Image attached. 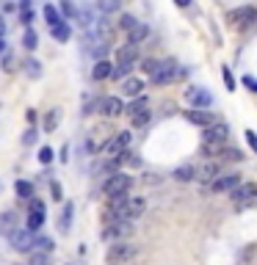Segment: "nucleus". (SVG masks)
I'll return each instance as SVG.
<instances>
[{"label": "nucleus", "instance_id": "1", "mask_svg": "<svg viewBox=\"0 0 257 265\" xmlns=\"http://www.w3.org/2000/svg\"><path fill=\"white\" fill-rule=\"evenodd\" d=\"M133 185V177L125 174V171H116L114 177H108L105 185H102V194L108 196V199H116V196H125L127 191H130Z\"/></svg>", "mask_w": 257, "mask_h": 265}, {"label": "nucleus", "instance_id": "49", "mask_svg": "<svg viewBox=\"0 0 257 265\" xmlns=\"http://www.w3.org/2000/svg\"><path fill=\"white\" fill-rule=\"evenodd\" d=\"M0 194H3V183H0Z\"/></svg>", "mask_w": 257, "mask_h": 265}, {"label": "nucleus", "instance_id": "24", "mask_svg": "<svg viewBox=\"0 0 257 265\" xmlns=\"http://www.w3.org/2000/svg\"><path fill=\"white\" fill-rule=\"evenodd\" d=\"M36 44H39V33H36L33 28H25V33H22V47H25V50H36Z\"/></svg>", "mask_w": 257, "mask_h": 265}, {"label": "nucleus", "instance_id": "34", "mask_svg": "<svg viewBox=\"0 0 257 265\" xmlns=\"http://www.w3.org/2000/svg\"><path fill=\"white\" fill-rule=\"evenodd\" d=\"M155 66H158V61H155V58H144L138 69H141V72H147V75H152V72H155Z\"/></svg>", "mask_w": 257, "mask_h": 265}, {"label": "nucleus", "instance_id": "3", "mask_svg": "<svg viewBox=\"0 0 257 265\" xmlns=\"http://www.w3.org/2000/svg\"><path fill=\"white\" fill-rule=\"evenodd\" d=\"M255 196H257V185L255 183H241L238 188H233L235 210H246V207H252L255 205Z\"/></svg>", "mask_w": 257, "mask_h": 265}, {"label": "nucleus", "instance_id": "5", "mask_svg": "<svg viewBox=\"0 0 257 265\" xmlns=\"http://www.w3.org/2000/svg\"><path fill=\"white\" fill-rule=\"evenodd\" d=\"M186 100H188V105H191L194 111H205V108L213 105V97H210V91H208V88H202V86L186 88Z\"/></svg>", "mask_w": 257, "mask_h": 265}, {"label": "nucleus", "instance_id": "30", "mask_svg": "<svg viewBox=\"0 0 257 265\" xmlns=\"http://www.w3.org/2000/svg\"><path fill=\"white\" fill-rule=\"evenodd\" d=\"M25 72H28V77H39L42 75V64H39L36 58H28L25 61Z\"/></svg>", "mask_w": 257, "mask_h": 265}, {"label": "nucleus", "instance_id": "10", "mask_svg": "<svg viewBox=\"0 0 257 265\" xmlns=\"http://www.w3.org/2000/svg\"><path fill=\"white\" fill-rule=\"evenodd\" d=\"M257 11L252 6H244V8H235L233 14H230V19H233V25H238V28H249L252 22H255Z\"/></svg>", "mask_w": 257, "mask_h": 265}, {"label": "nucleus", "instance_id": "20", "mask_svg": "<svg viewBox=\"0 0 257 265\" xmlns=\"http://www.w3.org/2000/svg\"><path fill=\"white\" fill-rule=\"evenodd\" d=\"M127 232H130V224L119 221V224H111L108 230H102V238H105V241H111V238H125Z\"/></svg>", "mask_w": 257, "mask_h": 265}, {"label": "nucleus", "instance_id": "36", "mask_svg": "<svg viewBox=\"0 0 257 265\" xmlns=\"http://www.w3.org/2000/svg\"><path fill=\"white\" fill-rule=\"evenodd\" d=\"M39 160H42V163H50V160H53V149L42 147V149H39Z\"/></svg>", "mask_w": 257, "mask_h": 265}, {"label": "nucleus", "instance_id": "31", "mask_svg": "<svg viewBox=\"0 0 257 265\" xmlns=\"http://www.w3.org/2000/svg\"><path fill=\"white\" fill-rule=\"evenodd\" d=\"M147 108H150V105H147V100H136V102H133V105H127V108H125V113L133 119V116H136V113L147 111Z\"/></svg>", "mask_w": 257, "mask_h": 265}, {"label": "nucleus", "instance_id": "4", "mask_svg": "<svg viewBox=\"0 0 257 265\" xmlns=\"http://www.w3.org/2000/svg\"><path fill=\"white\" fill-rule=\"evenodd\" d=\"M133 61H136V47L133 44L119 47V53H116V69H111V77H125L133 69Z\"/></svg>", "mask_w": 257, "mask_h": 265}, {"label": "nucleus", "instance_id": "11", "mask_svg": "<svg viewBox=\"0 0 257 265\" xmlns=\"http://www.w3.org/2000/svg\"><path fill=\"white\" fill-rule=\"evenodd\" d=\"M241 185V174H222V177H216L213 183H210V191H233Z\"/></svg>", "mask_w": 257, "mask_h": 265}, {"label": "nucleus", "instance_id": "46", "mask_svg": "<svg viewBox=\"0 0 257 265\" xmlns=\"http://www.w3.org/2000/svg\"><path fill=\"white\" fill-rule=\"evenodd\" d=\"M246 144H249L252 149L257 147V138H255V133H252V130H246Z\"/></svg>", "mask_w": 257, "mask_h": 265}, {"label": "nucleus", "instance_id": "47", "mask_svg": "<svg viewBox=\"0 0 257 265\" xmlns=\"http://www.w3.org/2000/svg\"><path fill=\"white\" fill-rule=\"evenodd\" d=\"M3 33H6V22H3V17H0V39H3Z\"/></svg>", "mask_w": 257, "mask_h": 265}, {"label": "nucleus", "instance_id": "17", "mask_svg": "<svg viewBox=\"0 0 257 265\" xmlns=\"http://www.w3.org/2000/svg\"><path fill=\"white\" fill-rule=\"evenodd\" d=\"M147 210V199L144 196H127V218H136Z\"/></svg>", "mask_w": 257, "mask_h": 265}, {"label": "nucleus", "instance_id": "44", "mask_svg": "<svg viewBox=\"0 0 257 265\" xmlns=\"http://www.w3.org/2000/svg\"><path fill=\"white\" fill-rule=\"evenodd\" d=\"M33 141H36V130H28V133L22 136V144H25V147H30Z\"/></svg>", "mask_w": 257, "mask_h": 265}, {"label": "nucleus", "instance_id": "43", "mask_svg": "<svg viewBox=\"0 0 257 265\" xmlns=\"http://www.w3.org/2000/svg\"><path fill=\"white\" fill-rule=\"evenodd\" d=\"M47 254H33V260H30V265H47Z\"/></svg>", "mask_w": 257, "mask_h": 265}, {"label": "nucleus", "instance_id": "7", "mask_svg": "<svg viewBox=\"0 0 257 265\" xmlns=\"http://www.w3.org/2000/svg\"><path fill=\"white\" fill-rule=\"evenodd\" d=\"M150 77H152L155 86H166V83H172L174 77H177V64H174V61H161Z\"/></svg>", "mask_w": 257, "mask_h": 265}, {"label": "nucleus", "instance_id": "37", "mask_svg": "<svg viewBox=\"0 0 257 265\" xmlns=\"http://www.w3.org/2000/svg\"><path fill=\"white\" fill-rule=\"evenodd\" d=\"M224 83H227L230 91H235V77H233V72H230L227 66H224Z\"/></svg>", "mask_w": 257, "mask_h": 265}, {"label": "nucleus", "instance_id": "29", "mask_svg": "<svg viewBox=\"0 0 257 265\" xmlns=\"http://www.w3.org/2000/svg\"><path fill=\"white\" fill-rule=\"evenodd\" d=\"M150 119H152V113H150V108H147V111L136 113L130 122H133V127H147V124H150Z\"/></svg>", "mask_w": 257, "mask_h": 265}, {"label": "nucleus", "instance_id": "35", "mask_svg": "<svg viewBox=\"0 0 257 265\" xmlns=\"http://www.w3.org/2000/svg\"><path fill=\"white\" fill-rule=\"evenodd\" d=\"M33 243L39 249H44V252H50V249H53V241H50V238H33Z\"/></svg>", "mask_w": 257, "mask_h": 265}, {"label": "nucleus", "instance_id": "33", "mask_svg": "<svg viewBox=\"0 0 257 265\" xmlns=\"http://www.w3.org/2000/svg\"><path fill=\"white\" fill-rule=\"evenodd\" d=\"M136 22H138V19L133 17V14H122V17H119V28H122V30H130Z\"/></svg>", "mask_w": 257, "mask_h": 265}, {"label": "nucleus", "instance_id": "28", "mask_svg": "<svg viewBox=\"0 0 257 265\" xmlns=\"http://www.w3.org/2000/svg\"><path fill=\"white\" fill-rule=\"evenodd\" d=\"M14 191H17L22 199H33V185L25 183V180H19V183H14Z\"/></svg>", "mask_w": 257, "mask_h": 265}, {"label": "nucleus", "instance_id": "42", "mask_svg": "<svg viewBox=\"0 0 257 265\" xmlns=\"http://www.w3.org/2000/svg\"><path fill=\"white\" fill-rule=\"evenodd\" d=\"M244 86L249 88V91H257V80L252 75H244Z\"/></svg>", "mask_w": 257, "mask_h": 265}, {"label": "nucleus", "instance_id": "13", "mask_svg": "<svg viewBox=\"0 0 257 265\" xmlns=\"http://www.w3.org/2000/svg\"><path fill=\"white\" fill-rule=\"evenodd\" d=\"M127 257H130V246H127L125 241H119V243L111 246V252H108V265H119V263H125Z\"/></svg>", "mask_w": 257, "mask_h": 265}, {"label": "nucleus", "instance_id": "45", "mask_svg": "<svg viewBox=\"0 0 257 265\" xmlns=\"http://www.w3.org/2000/svg\"><path fill=\"white\" fill-rule=\"evenodd\" d=\"M30 19H33V14H30L28 3H22V22H25V25H30Z\"/></svg>", "mask_w": 257, "mask_h": 265}, {"label": "nucleus", "instance_id": "26", "mask_svg": "<svg viewBox=\"0 0 257 265\" xmlns=\"http://www.w3.org/2000/svg\"><path fill=\"white\" fill-rule=\"evenodd\" d=\"M50 33H53L55 41H66V39H69V25H66V22H58L55 28H50Z\"/></svg>", "mask_w": 257, "mask_h": 265}, {"label": "nucleus", "instance_id": "19", "mask_svg": "<svg viewBox=\"0 0 257 265\" xmlns=\"http://www.w3.org/2000/svg\"><path fill=\"white\" fill-rule=\"evenodd\" d=\"M127 33H130V44L136 47L138 41H144L147 36H150V25H147V22H136L130 30H127Z\"/></svg>", "mask_w": 257, "mask_h": 265}, {"label": "nucleus", "instance_id": "39", "mask_svg": "<svg viewBox=\"0 0 257 265\" xmlns=\"http://www.w3.org/2000/svg\"><path fill=\"white\" fill-rule=\"evenodd\" d=\"M116 8H119V3H97V11H116Z\"/></svg>", "mask_w": 257, "mask_h": 265}, {"label": "nucleus", "instance_id": "9", "mask_svg": "<svg viewBox=\"0 0 257 265\" xmlns=\"http://www.w3.org/2000/svg\"><path fill=\"white\" fill-rule=\"evenodd\" d=\"M8 241H11L14 252H30V249H33V235H30L28 230H14L11 235H8Z\"/></svg>", "mask_w": 257, "mask_h": 265}, {"label": "nucleus", "instance_id": "41", "mask_svg": "<svg viewBox=\"0 0 257 265\" xmlns=\"http://www.w3.org/2000/svg\"><path fill=\"white\" fill-rule=\"evenodd\" d=\"M61 11H64L66 17H75V19H78V8L72 6V3H64V6H61Z\"/></svg>", "mask_w": 257, "mask_h": 265}, {"label": "nucleus", "instance_id": "16", "mask_svg": "<svg viewBox=\"0 0 257 265\" xmlns=\"http://www.w3.org/2000/svg\"><path fill=\"white\" fill-rule=\"evenodd\" d=\"M72 213H75V205L72 202H64V210H61V221H58V232L66 235L72 230Z\"/></svg>", "mask_w": 257, "mask_h": 265}, {"label": "nucleus", "instance_id": "18", "mask_svg": "<svg viewBox=\"0 0 257 265\" xmlns=\"http://www.w3.org/2000/svg\"><path fill=\"white\" fill-rule=\"evenodd\" d=\"M17 230V216H14L11 210H6V213H0V232H3V235H11V232Z\"/></svg>", "mask_w": 257, "mask_h": 265}, {"label": "nucleus", "instance_id": "25", "mask_svg": "<svg viewBox=\"0 0 257 265\" xmlns=\"http://www.w3.org/2000/svg\"><path fill=\"white\" fill-rule=\"evenodd\" d=\"M58 122H61V111H58V108H53V111H47V119H44V130H47V133H55Z\"/></svg>", "mask_w": 257, "mask_h": 265}, {"label": "nucleus", "instance_id": "23", "mask_svg": "<svg viewBox=\"0 0 257 265\" xmlns=\"http://www.w3.org/2000/svg\"><path fill=\"white\" fill-rule=\"evenodd\" d=\"M122 88H125L127 97H138V94H141V88H144V83L136 80V77H125V86H122Z\"/></svg>", "mask_w": 257, "mask_h": 265}, {"label": "nucleus", "instance_id": "12", "mask_svg": "<svg viewBox=\"0 0 257 265\" xmlns=\"http://www.w3.org/2000/svg\"><path fill=\"white\" fill-rule=\"evenodd\" d=\"M213 177H219V160H208L205 166L194 169V180H202V183H213Z\"/></svg>", "mask_w": 257, "mask_h": 265}, {"label": "nucleus", "instance_id": "6", "mask_svg": "<svg viewBox=\"0 0 257 265\" xmlns=\"http://www.w3.org/2000/svg\"><path fill=\"white\" fill-rule=\"evenodd\" d=\"M227 136H230V127L224 122H219V124H210V127L205 130L202 141H205V147H222V144L227 141Z\"/></svg>", "mask_w": 257, "mask_h": 265}, {"label": "nucleus", "instance_id": "40", "mask_svg": "<svg viewBox=\"0 0 257 265\" xmlns=\"http://www.w3.org/2000/svg\"><path fill=\"white\" fill-rule=\"evenodd\" d=\"M50 191H53V199H55V202L64 199V191H61V185H58V183H50Z\"/></svg>", "mask_w": 257, "mask_h": 265}, {"label": "nucleus", "instance_id": "32", "mask_svg": "<svg viewBox=\"0 0 257 265\" xmlns=\"http://www.w3.org/2000/svg\"><path fill=\"white\" fill-rule=\"evenodd\" d=\"M14 69H17V58H14V55L6 50V53H3V72H8V75H11Z\"/></svg>", "mask_w": 257, "mask_h": 265}, {"label": "nucleus", "instance_id": "2", "mask_svg": "<svg viewBox=\"0 0 257 265\" xmlns=\"http://www.w3.org/2000/svg\"><path fill=\"white\" fill-rule=\"evenodd\" d=\"M130 138H133L130 133H127V130H122V133H116L114 138H108V141L102 144L100 152L105 155V158H111V160L119 158L122 152H127V147H130Z\"/></svg>", "mask_w": 257, "mask_h": 265}, {"label": "nucleus", "instance_id": "27", "mask_svg": "<svg viewBox=\"0 0 257 265\" xmlns=\"http://www.w3.org/2000/svg\"><path fill=\"white\" fill-rule=\"evenodd\" d=\"M44 19L50 22V28H55L58 22H64V19H61V14H58V8H55V6H44Z\"/></svg>", "mask_w": 257, "mask_h": 265}, {"label": "nucleus", "instance_id": "14", "mask_svg": "<svg viewBox=\"0 0 257 265\" xmlns=\"http://www.w3.org/2000/svg\"><path fill=\"white\" fill-rule=\"evenodd\" d=\"M122 111H125V105H122V100H119V97H105V100L100 102V113H105L108 119L119 116Z\"/></svg>", "mask_w": 257, "mask_h": 265}, {"label": "nucleus", "instance_id": "48", "mask_svg": "<svg viewBox=\"0 0 257 265\" xmlns=\"http://www.w3.org/2000/svg\"><path fill=\"white\" fill-rule=\"evenodd\" d=\"M3 53H6V41L0 39V55H3Z\"/></svg>", "mask_w": 257, "mask_h": 265}, {"label": "nucleus", "instance_id": "21", "mask_svg": "<svg viewBox=\"0 0 257 265\" xmlns=\"http://www.w3.org/2000/svg\"><path fill=\"white\" fill-rule=\"evenodd\" d=\"M91 77H94V80H105V77H111V64H108L105 58L97 61L94 69H91Z\"/></svg>", "mask_w": 257, "mask_h": 265}, {"label": "nucleus", "instance_id": "22", "mask_svg": "<svg viewBox=\"0 0 257 265\" xmlns=\"http://www.w3.org/2000/svg\"><path fill=\"white\" fill-rule=\"evenodd\" d=\"M172 177L177 180V183H191V180H194V166H191V163L180 166V169H174Z\"/></svg>", "mask_w": 257, "mask_h": 265}, {"label": "nucleus", "instance_id": "15", "mask_svg": "<svg viewBox=\"0 0 257 265\" xmlns=\"http://www.w3.org/2000/svg\"><path fill=\"white\" fill-rule=\"evenodd\" d=\"M183 116H186L191 124H199V127H210V124H213V113L210 111H194L191 108V111H186Z\"/></svg>", "mask_w": 257, "mask_h": 265}, {"label": "nucleus", "instance_id": "38", "mask_svg": "<svg viewBox=\"0 0 257 265\" xmlns=\"http://www.w3.org/2000/svg\"><path fill=\"white\" fill-rule=\"evenodd\" d=\"M224 160H244V155L238 149H224Z\"/></svg>", "mask_w": 257, "mask_h": 265}, {"label": "nucleus", "instance_id": "8", "mask_svg": "<svg viewBox=\"0 0 257 265\" xmlns=\"http://www.w3.org/2000/svg\"><path fill=\"white\" fill-rule=\"evenodd\" d=\"M44 224V202H30V213H28V232L33 235L36 230H42Z\"/></svg>", "mask_w": 257, "mask_h": 265}]
</instances>
